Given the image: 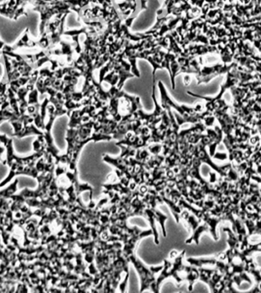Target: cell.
I'll list each match as a JSON object with an SVG mask.
<instances>
[{
  "label": "cell",
  "mask_w": 261,
  "mask_h": 293,
  "mask_svg": "<svg viewBox=\"0 0 261 293\" xmlns=\"http://www.w3.org/2000/svg\"><path fill=\"white\" fill-rule=\"evenodd\" d=\"M215 157H216V158L220 159V160H224V159L226 158L227 155H226L225 154H222V153H218V154H215Z\"/></svg>",
  "instance_id": "13"
},
{
  "label": "cell",
  "mask_w": 261,
  "mask_h": 293,
  "mask_svg": "<svg viewBox=\"0 0 261 293\" xmlns=\"http://www.w3.org/2000/svg\"><path fill=\"white\" fill-rule=\"evenodd\" d=\"M215 117L213 116V115H210V116H206L205 119H203L204 124L206 127H211L212 125H214V122H215Z\"/></svg>",
  "instance_id": "11"
},
{
  "label": "cell",
  "mask_w": 261,
  "mask_h": 293,
  "mask_svg": "<svg viewBox=\"0 0 261 293\" xmlns=\"http://www.w3.org/2000/svg\"><path fill=\"white\" fill-rule=\"evenodd\" d=\"M159 194L161 196L162 199L164 201V202H165L167 205L169 206L170 209L171 210V212L173 214V217L176 219V223H179V219H180V214H181L182 211L183 210V208H182L180 205H179L178 203H176V202H173V200L170 199L169 198H167L166 196L165 193H164V190L161 191V192H159Z\"/></svg>",
  "instance_id": "8"
},
{
  "label": "cell",
  "mask_w": 261,
  "mask_h": 293,
  "mask_svg": "<svg viewBox=\"0 0 261 293\" xmlns=\"http://www.w3.org/2000/svg\"><path fill=\"white\" fill-rule=\"evenodd\" d=\"M147 148L151 154L157 155L161 152L162 149H163V144L161 143H151L147 147Z\"/></svg>",
  "instance_id": "10"
},
{
  "label": "cell",
  "mask_w": 261,
  "mask_h": 293,
  "mask_svg": "<svg viewBox=\"0 0 261 293\" xmlns=\"http://www.w3.org/2000/svg\"><path fill=\"white\" fill-rule=\"evenodd\" d=\"M184 255L185 250H183L181 253H178L174 258H173V261L169 260V259H164L163 269L156 281L157 288L159 291H160V288L162 282L169 277H173L179 284L183 282V279L180 277V273L183 270L185 266L183 263Z\"/></svg>",
  "instance_id": "2"
},
{
  "label": "cell",
  "mask_w": 261,
  "mask_h": 293,
  "mask_svg": "<svg viewBox=\"0 0 261 293\" xmlns=\"http://www.w3.org/2000/svg\"><path fill=\"white\" fill-rule=\"evenodd\" d=\"M128 260L129 263H132L134 267L136 269L138 275L140 278V282H141V288L140 291H146V290L150 289L154 292H159L157 288L156 285V281L157 279L155 277V275L163 269L164 266H145L142 262L135 256V254H132L128 258Z\"/></svg>",
  "instance_id": "1"
},
{
  "label": "cell",
  "mask_w": 261,
  "mask_h": 293,
  "mask_svg": "<svg viewBox=\"0 0 261 293\" xmlns=\"http://www.w3.org/2000/svg\"><path fill=\"white\" fill-rule=\"evenodd\" d=\"M151 235H153V231L151 229L142 231V230H140L136 226L135 231L122 243V254L127 259L131 255L135 254V252L138 242L144 237Z\"/></svg>",
  "instance_id": "6"
},
{
  "label": "cell",
  "mask_w": 261,
  "mask_h": 293,
  "mask_svg": "<svg viewBox=\"0 0 261 293\" xmlns=\"http://www.w3.org/2000/svg\"><path fill=\"white\" fill-rule=\"evenodd\" d=\"M113 70L115 71L116 74L119 76V82L117 84V89L119 90H122L123 88V86L125 84V82L126 80L128 78H132V77H135V75L132 73L131 71H128L123 67L119 63L115 61V65H114Z\"/></svg>",
  "instance_id": "7"
},
{
  "label": "cell",
  "mask_w": 261,
  "mask_h": 293,
  "mask_svg": "<svg viewBox=\"0 0 261 293\" xmlns=\"http://www.w3.org/2000/svg\"><path fill=\"white\" fill-rule=\"evenodd\" d=\"M209 174H210V177H211V180H210V182H211V183H215V180H216L215 174L214 173H209Z\"/></svg>",
  "instance_id": "14"
},
{
  "label": "cell",
  "mask_w": 261,
  "mask_h": 293,
  "mask_svg": "<svg viewBox=\"0 0 261 293\" xmlns=\"http://www.w3.org/2000/svg\"><path fill=\"white\" fill-rule=\"evenodd\" d=\"M237 64L236 62H233L230 65L227 64L216 63L213 66H203L200 68L197 74H195V77L197 80V84L208 83L211 80L221 74L227 73L234 67H237Z\"/></svg>",
  "instance_id": "4"
},
{
  "label": "cell",
  "mask_w": 261,
  "mask_h": 293,
  "mask_svg": "<svg viewBox=\"0 0 261 293\" xmlns=\"http://www.w3.org/2000/svg\"><path fill=\"white\" fill-rule=\"evenodd\" d=\"M148 220L149 222L150 226H151V229L153 231V236L154 237V243L158 245L160 241H159V235L158 232L157 231V227H156V221L159 223L161 226L162 231H163V235L164 237H167V231H166L165 228V222L167 220L168 217L167 215H164V213H162L161 211L157 210L156 208H152L150 206H146V208L144 210V213H143V216Z\"/></svg>",
  "instance_id": "5"
},
{
  "label": "cell",
  "mask_w": 261,
  "mask_h": 293,
  "mask_svg": "<svg viewBox=\"0 0 261 293\" xmlns=\"http://www.w3.org/2000/svg\"><path fill=\"white\" fill-rule=\"evenodd\" d=\"M180 219L183 221H186L188 229L192 232V236L186 240V243L190 244L192 242H195L196 244H199V237L203 232L210 231L208 225L204 222V224H201L202 220L197 218L189 210L183 208L180 214Z\"/></svg>",
  "instance_id": "3"
},
{
  "label": "cell",
  "mask_w": 261,
  "mask_h": 293,
  "mask_svg": "<svg viewBox=\"0 0 261 293\" xmlns=\"http://www.w3.org/2000/svg\"><path fill=\"white\" fill-rule=\"evenodd\" d=\"M78 136L80 139L85 140L90 138L94 132V121L90 119L86 122H83L77 127Z\"/></svg>",
  "instance_id": "9"
},
{
  "label": "cell",
  "mask_w": 261,
  "mask_h": 293,
  "mask_svg": "<svg viewBox=\"0 0 261 293\" xmlns=\"http://www.w3.org/2000/svg\"><path fill=\"white\" fill-rule=\"evenodd\" d=\"M183 82H184L185 86L189 85L191 83L190 77L189 76H184V77H183Z\"/></svg>",
  "instance_id": "12"
}]
</instances>
